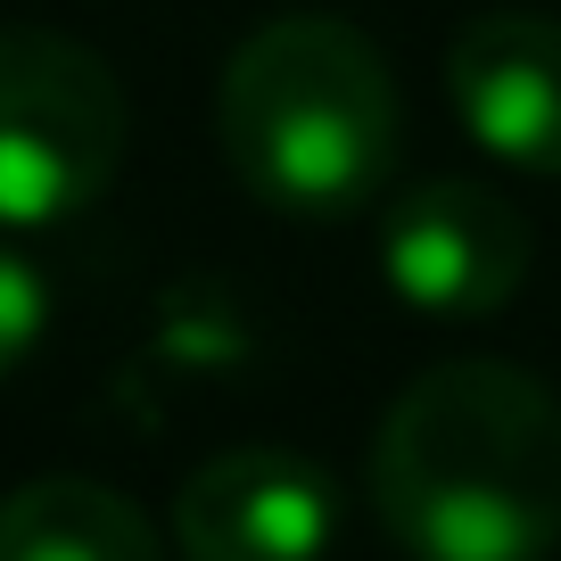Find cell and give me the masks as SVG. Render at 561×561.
<instances>
[{"instance_id": "obj_1", "label": "cell", "mask_w": 561, "mask_h": 561, "mask_svg": "<svg viewBox=\"0 0 561 561\" xmlns=\"http://www.w3.org/2000/svg\"><path fill=\"white\" fill-rule=\"evenodd\" d=\"M371 512L413 561L561 553V397L520 364H438L371 438Z\"/></svg>"}, {"instance_id": "obj_2", "label": "cell", "mask_w": 561, "mask_h": 561, "mask_svg": "<svg viewBox=\"0 0 561 561\" xmlns=\"http://www.w3.org/2000/svg\"><path fill=\"white\" fill-rule=\"evenodd\" d=\"M215 140L248 198L331 224L371 207L397 174V75L347 18H273L231 50Z\"/></svg>"}, {"instance_id": "obj_3", "label": "cell", "mask_w": 561, "mask_h": 561, "mask_svg": "<svg viewBox=\"0 0 561 561\" xmlns=\"http://www.w3.org/2000/svg\"><path fill=\"white\" fill-rule=\"evenodd\" d=\"M124 165V83L50 25H0V231H58Z\"/></svg>"}, {"instance_id": "obj_4", "label": "cell", "mask_w": 561, "mask_h": 561, "mask_svg": "<svg viewBox=\"0 0 561 561\" xmlns=\"http://www.w3.org/2000/svg\"><path fill=\"white\" fill-rule=\"evenodd\" d=\"M528 215L488 182H413L380 224V280L413 314L438 322H488L520 298L528 280Z\"/></svg>"}, {"instance_id": "obj_5", "label": "cell", "mask_w": 561, "mask_h": 561, "mask_svg": "<svg viewBox=\"0 0 561 561\" xmlns=\"http://www.w3.org/2000/svg\"><path fill=\"white\" fill-rule=\"evenodd\" d=\"M339 520L347 504L331 471L298 446H231L174 495L182 561H322L339 545Z\"/></svg>"}, {"instance_id": "obj_6", "label": "cell", "mask_w": 561, "mask_h": 561, "mask_svg": "<svg viewBox=\"0 0 561 561\" xmlns=\"http://www.w3.org/2000/svg\"><path fill=\"white\" fill-rule=\"evenodd\" d=\"M455 124L512 174L561 182V18L488 9L446 42Z\"/></svg>"}, {"instance_id": "obj_7", "label": "cell", "mask_w": 561, "mask_h": 561, "mask_svg": "<svg viewBox=\"0 0 561 561\" xmlns=\"http://www.w3.org/2000/svg\"><path fill=\"white\" fill-rule=\"evenodd\" d=\"M0 561H165V545L133 495L58 471L0 504Z\"/></svg>"}, {"instance_id": "obj_8", "label": "cell", "mask_w": 561, "mask_h": 561, "mask_svg": "<svg viewBox=\"0 0 561 561\" xmlns=\"http://www.w3.org/2000/svg\"><path fill=\"white\" fill-rule=\"evenodd\" d=\"M42 331H50V280L34 273V256L0 248V380L42 347Z\"/></svg>"}]
</instances>
